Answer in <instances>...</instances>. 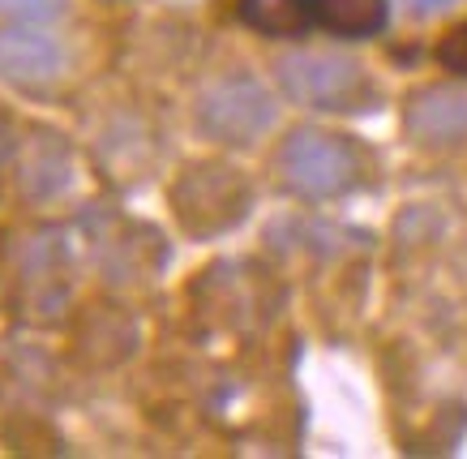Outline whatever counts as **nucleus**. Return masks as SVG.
<instances>
[{
  "label": "nucleus",
  "instance_id": "obj_1",
  "mask_svg": "<svg viewBox=\"0 0 467 459\" xmlns=\"http://www.w3.org/2000/svg\"><path fill=\"white\" fill-rule=\"evenodd\" d=\"M275 82L292 103L313 112H365L378 90L365 65L326 47H296L275 60Z\"/></svg>",
  "mask_w": 467,
  "mask_h": 459
},
{
  "label": "nucleus",
  "instance_id": "obj_2",
  "mask_svg": "<svg viewBox=\"0 0 467 459\" xmlns=\"http://www.w3.org/2000/svg\"><path fill=\"white\" fill-rule=\"evenodd\" d=\"M279 181L305 202H330L343 198L360 185V151L348 138L326 130H292L275 155Z\"/></svg>",
  "mask_w": 467,
  "mask_h": 459
},
{
  "label": "nucleus",
  "instance_id": "obj_3",
  "mask_svg": "<svg viewBox=\"0 0 467 459\" xmlns=\"http://www.w3.org/2000/svg\"><path fill=\"white\" fill-rule=\"evenodd\" d=\"M275 125V99L249 73H227L198 95V130L211 142L249 146Z\"/></svg>",
  "mask_w": 467,
  "mask_h": 459
},
{
  "label": "nucleus",
  "instance_id": "obj_4",
  "mask_svg": "<svg viewBox=\"0 0 467 459\" xmlns=\"http://www.w3.org/2000/svg\"><path fill=\"white\" fill-rule=\"evenodd\" d=\"M176 219L193 236H214V232L236 228L249 211V185L223 163H198L176 181L171 189Z\"/></svg>",
  "mask_w": 467,
  "mask_h": 459
},
{
  "label": "nucleus",
  "instance_id": "obj_5",
  "mask_svg": "<svg viewBox=\"0 0 467 459\" xmlns=\"http://www.w3.org/2000/svg\"><path fill=\"white\" fill-rule=\"evenodd\" d=\"M403 133L416 146H463L467 142V90L463 87H420L403 103Z\"/></svg>",
  "mask_w": 467,
  "mask_h": 459
},
{
  "label": "nucleus",
  "instance_id": "obj_6",
  "mask_svg": "<svg viewBox=\"0 0 467 459\" xmlns=\"http://www.w3.org/2000/svg\"><path fill=\"white\" fill-rule=\"evenodd\" d=\"M65 73V47L26 22L0 30V78L14 87H52Z\"/></svg>",
  "mask_w": 467,
  "mask_h": 459
},
{
  "label": "nucleus",
  "instance_id": "obj_7",
  "mask_svg": "<svg viewBox=\"0 0 467 459\" xmlns=\"http://www.w3.org/2000/svg\"><path fill=\"white\" fill-rule=\"evenodd\" d=\"M309 17L317 30L339 39H373L386 30L390 5L386 0H309Z\"/></svg>",
  "mask_w": 467,
  "mask_h": 459
},
{
  "label": "nucleus",
  "instance_id": "obj_8",
  "mask_svg": "<svg viewBox=\"0 0 467 459\" xmlns=\"http://www.w3.org/2000/svg\"><path fill=\"white\" fill-rule=\"evenodd\" d=\"M236 14L244 26L270 39H300L305 30H313L309 0H236Z\"/></svg>",
  "mask_w": 467,
  "mask_h": 459
},
{
  "label": "nucleus",
  "instance_id": "obj_9",
  "mask_svg": "<svg viewBox=\"0 0 467 459\" xmlns=\"http://www.w3.org/2000/svg\"><path fill=\"white\" fill-rule=\"evenodd\" d=\"M60 14H65V0H0V17H9V22H26V26L57 22Z\"/></svg>",
  "mask_w": 467,
  "mask_h": 459
},
{
  "label": "nucleus",
  "instance_id": "obj_10",
  "mask_svg": "<svg viewBox=\"0 0 467 459\" xmlns=\"http://www.w3.org/2000/svg\"><path fill=\"white\" fill-rule=\"evenodd\" d=\"M438 60L441 69L459 73V78H467V26H454L446 39L438 44Z\"/></svg>",
  "mask_w": 467,
  "mask_h": 459
},
{
  "label": "nucleus",
  "instance_id": "obj_11",
  "mask_svg": "<svg viewBox=\"0 0 467 459\" xmlns=\"http://www.w3.org/2000/svg\"><path fill=\"white\" fill-rule=\"evenodd\" d=\"M9 151H14V138H9V125L0 120V163L9 159Z\"/></svg>",
  "mask_w": 467,
  "mask_h": 459
}]
</instances>
